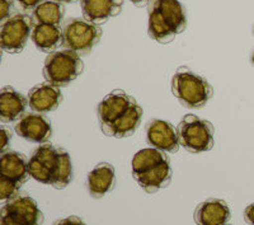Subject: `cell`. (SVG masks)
Masks as SVG:
<instances>
[{
    "instance_id": "obj_1",
    "label": "cell",
    "mask_w": 254,
    "mask_h": 225,
    "mask_svg": "<svg viewBox=\"0 0 254 225\" xmlns=\"http://www.w3.org/2000/svg\"><path fill=\"white\" fill-rule=\"evenodd\" d=\"M32 178L54 188H65L72 179V164L69 153L52 144L40 145L29 159Z\"/></svg>"
},
{
    "instance_id": "obj_2",
    "label": "cell",
    "mask_w": 254,
    "mask_h": 225,
    "mask_svg": "<svg viewBox=\"0 0 254 225\" xmlns=\"http://www.w3.org/2000/svg\"><path fill=\"white\" fill-rule=\"evenodd\" d=\"M131 167L132 177L147 194L158 192L167 187L172 181L169 156L165 151L155 148H146L137 151L132 158Z\"/></svg>"
},
{
    "instance_id": "obj_3",
    "label": "cell",
    "mask_w": 254,
    "mask_h": 225,
    "mask_svg": "<svg viewBox=\"0 0 254 225\" xmlns=\"http://www.w3.org/2000/svg\"><path fill=\"white\" fill-rule=\"evenodd\" d=\"M187 28V18L178 0H153L149 4V36L169 44Z\"/></svg>"
},
{
    "instance_id": "obj_4",
    "label": "cell",
    "mask_w": 254,
    "mask_h": 225,
    "mask_svg": "<svg viewBox=\"0 0 254 225\" xmlns=\"http://www.w3.org/2000/svg\"><path fill=\"white\" fill-rule=\"evenodd\" d=\"M172 93L183 107L198 110L212 98L214 89L203 76L193 70L179 68L172 78Z\"/></svg>"
},
{
    "instance_id": "obj_5",
    "label": "cell",
    "mask_w": 254,
    "mask_h": 225,
    "mask_svg": "<svg viewBox=\"0 0 254 225\" xmlns=\"http://www.w3.org/2000/svg\"><path fill=\"white\" fill-rule=\"evenodd\" d=\"M84 63L80 55L71 50H61L49 54L45 60L44 76L47 83L56 87H66L83 73Z\"/></svg>"
},
{
    "instance_id": "obj_6",
    "label": "cell",
    "mask_w": 254,
    "mask_h": 225,
    "mask_svg": "<svg viewBox=\"0 0 254 225\" xmlns=\"http://www.w3.org/2000/svg\"><path fill=\"white\" fill-rule=\"evenodd\" d=\"M177 131L179 144L190 153H205L214 148L215 129L210 121L187 115L178 124Z\"/></svg>"
},
{
    "instance_id": "obj_7",
    "label": "cell",
    "mask_w": 254,
    "mask_h": 225,
    "mask_svg": "<svg viewBox=\"0 0 254 225\" xmlns=\"http://www.w3.org/2000/svg\"><path fill=\"white\" fill-rule=\"evenodd\" d=\"M102 37L99 26L81 18H70L63 24V47L78 55H87Z\"/></svg>"
},
{
    "instance_id": "obj_8",
    "label": "cell",
    "mask_w": 254,
    "mask_h": 225,
    "mask_svg": "<svg viewBox=\"0 0 254 225\" xmlns=\"http://www.w3.org/2000/svg\"><path fill=\"white\" fill-rule=\"evenodd\" d=\"M33 27V18L23 13H17L3 22L0 28V46L3 51L9 54L22 51L32 36Z\"/></svg>"
},
{
    "instance_id": "obj_9",
    "label": "cell",
    "mask_w": 254,
    "mask_h": 225,
    "mask_svg": "<svg viewBox=\"0 0 254 225\" xmlns=\"http://www.w3.org/2000/svg\"><path fill=\"white\" fill-rule=\"evenodd\" d=\"M137 102L131 95L125 93L124 90H113L108 93L98 104V120L101 124L102 131L115 124L117 120L128 111V108Z\"/></svg>"
},
{
    "instance_id": "obj_10",
    "label": "cell",
    "mask_w": 254,
    "mask_h": 225,
    "mask_svg": "<svg viewBox=\"0 0 254 225\" xmlns=\"http://www.w3.org/2000/svg\"><path fill=\"white\" fill-rule=\"evenodd\" d=\"M1 214L23 225H41L44 223V214L38 209L37 202L27 194H19L6 201L1 208Z\"/></svg>"
},
{
    "instance_id": "obj_11",
    "label": "cell",
    "mask_w": 254,
    "mask_h": 225,
    "mask_svg": "<svg viewBox=\"0 0 254 225\" xmlns=\"http://www.w3.org/2000/svg\"><path fill=\"white\" fill-rule=\"evenodd\" d=\"M146 142L151 148L169 154L177 153L181 147L177 129L163 120H151L147 122Z\"/></svg>"
},
{
    "instance_id": "obj_12",
    "label": "cell",
    "mask_w": 254,
    "mask_h": 225,
    "mask_svg": "<svg viewBox=\"0 0 254 225\" xmlns=\"http://www.w3.org/2000/svg\"><path fill=\"white\" fill-rule=\"evenodd\" d=\"M14 130L20 138L37 144H45L52 136L51 122L42 113H26L18 120Z\"/></svg>"
},
{
    "instance_id": "obj_13",
    "label": "cell",
    "mask_w": 254,
    "mask_h": 225,
    "mask_svg": "<svg viewBox=\"0 0 254 225\" xmlns=\"http://www.w3.org/2000/svg\"><path fill=\"white\" fill-rule=\"evenodd\" d=\"M28 104L36 113H49L55 111L63 102L60 88L51 83H41L28 92Z\"/></svg>"
},
{
    "instance_id": "obj_14",
    "label": "cell",
    "mask_w": 254,
    "mask_h": 225,
    "mask_svg": "<svg viewBox=\"0 0 254 225\" xmlns=\"http://www.w3.org/2000/svg\"><path fill=\"white\" fill-rule=\"evenodd\" d=\"M80 5L84 19L99 26L121 13L124 0H81Z\"/></svg>"
},
{
    "instance_id": "obj_15",
    "label": "cell",
    "mask_w": 254,
    "mask_h": 225,
    "mask_svg": "<svg viewBox=\"0 0 254 225\" xmlns=\"http://www.w3.org/2000/svg\"><path fill=\"white\" fill-rule=\"evenodd\" d=\"M230 220V209L224 200L208 199L194 211L197 225H226Z\"/></svg>"
},
{
    "instance_id": "obj_16",
    "label": "cell",
    "mask_w": 254,
    "mask_h": 225,
    "mask_svg": "<svg viewBox=\"0 0 254 225\" xmlns=\"http://www.w3.org/2000/svg\"><path fill=\"white\" fill-rule=\"evenodd\" d=\"M28 98L12 87H4L0 92V120L3 122L18 121L26 115Z\"/></svg>"
},
{
    "instance_id": "obj_17",
    "label": "cell",
    "mask_w": 254,
    "mask_h": 225,
    "mask_svg": "<svg viewBox=\"0 0 254 225\" xmlns=\"http://www.w3.org/2000/svg\"><path fill=\"white\" fill-rule=\"evenodd\" d=\"M0 170L1 176L17 182L20 186L26 183L29 174V160L27 156L18 151H5L0 158Z\"/></svg>"
},
{
    "instance_id": "obj_18",
    "label": "cell",
    "mask_w": 254,
    "mask_h": 225,
    "mask_svg": "<svg viewBox=\"0 0 254 225\" xmlns=\"http://www.w3.org/2000/svg\"><path fill=\"white\" fill-rule=\"evenodd\" d=\"M116 185L115 168L110 163H99L88 174V190L90 196L101 199Z\"/></svg>"
},
{
    "instance_id": "obj_19",
    "label": "cell",
    "mask_w": 254,
    "mask_h": 225,
    "mask_svg": "<svg viewBox=\"0 0 254 225\" xmlns=\"http://www.w3.org/2000/svg\"><path fill=\"white\" fill-rule=\"evenodd\" d=\"M31 37L38 50L49 54L63 46V28L55 24L35 23Z\"/></svg>"
},
{
    "instance_id": "obj_20",
    "label": "cell",
    "mask_w": 254,
    "mask_h": 225,
    "mask_svg": "<svg viewBox=\"0 0 254 225\" xmlns=\"http://www.w3.org/2000/svg\"><path fill=\"white\" fill-rule=\"evenodd\" d=\"M142 108L136 103L133 104L131 108H128L124 116H121L115 124L111 125L108 129L103 131L107 136H112V138L122 139L128 138L135 131L137 130V127L140 126V122L142 119Z\"/></svg>"
},
{
    "instance_id": "obj_21",
    "label": "cell",
    "mask_w": 254,
    "mask_h": 225,
    "mask_svg": "<svg viewBox=\"0 0 254 225\" xmlns=\"http://www.w3.org/2000/svg\"><path fill=\"white\" fill-rule=\"evenodd\" d=\"M65 14L63 3L58 0H45L32 12V18L35 23L55 24L60 26Z\"/></svg>"
},
{
    "instance_id": "obj_22",
    "label": "cell",
    "mask_w": 254,
    "mask_h": 225,
    "mask_svg": "<svg viewBox=\"0 0 254 225\" xmlns=\"http://www.w3.org/2000/svg\"><path fill=\"white\" fill-rule=\"evenodd\" d=\"M22 186L17 182L8 179L5 177H0V200L4 202L14 199L20 194L19 190Z\"/></svg>"
},
{
    "instance_id": "obj_23",
    "label": "cell",
    "mask_w": 254,
    "mask_h": 225,
    "mask_svg": "<svg viewBox=\"0 0 254 225\" xmlns=\"http://www.w3.org/2000/svg\"><path fill=\"white\" fill-rule=\"evenodd\" d=\"M14 9V0H0V20L1 23L10 18V13Z\"/></svg>"
},
{
    "instance_id": "obj_24",
    "label": "cell",
    "mask_w": 254,
    "mask_h": 225,
    "mask_svg": "<svg viewBox=\"0 0 254 225\" xmlns=\"http://www.w3.org/2000/svg\"><path fill=\"white\" fill-rule=\"evenodd\" d=\"M10 140H12V131L6 129L5 126L0 127V150H1V153H5V149L8 148Z\"/></svg>"
},
{
    "instance_id": "obj_25",
    "label": "cell",
    "mask_w": 254,
    "mask_h": 225,
    "mask_svg": "<svg viewBox=\"0 0 254 225\" xmlns=\"http://www.w3.org/2000/svg\"><path fill=\"white\" fill-rule=\"evenodd\" d=\"M15 1L24 12H33L41 3H44L45 0H15Z\"/></svg>"
},
{
    "instance_id": "obj_26",
    "label": "cell",
    "mask_w": 254,
    "mask_h": 225,
    "mask_svg": "<svg viewBox=\"0 0 254 225\" xmlns=\"http://www.w3.org/2000/svg\"><path fill=\"white\" fill-rule=\"evenodd\" d=\"M54 225H87L80 218L78 217H67V218H64V219H59L54 223Z\"/></svg>"
},
{
    "instance_id": "obj_27",
    "label": "cell",
    "mask_w": 254,
    "mask_h": 225,
    "mask_svg": "<svg viewBox=\"0 0 254 225\" xmlns=\"http://www.w3.org/2000/svg\"><path fill=\"white\" fill-rule=\"evenodd\" d=\"M244 220H246L248 224L254 225V204L248 205L246 210H244Z\"/></svg>"
},
{
    "instance_id": "obj_28",
    "label": "cell",
    "mask_w": 254,
    "mask_h": 225,
    "mask_svg": "<svg viewBox=\"0 0 254 225\" xmlns=\"http://www.w3.org/2000/svg\"><path fill=\"white\" fill-rule=\"evenodd\" d=\"M0 225H23V224H19V223L14 222V220H12L9 217H6L5 214H1V215H0Z\"/></svg>"
},
{
    "instance_id": "obj_29",
    "label": "cell",
    "mask_w": 254,
    "mask_h": 225,
    "mask_svg": "<svg viewBox=\"0 0 254 225\" xmlns=\"http://www.w3.org/2000/svg\"><path fill=\"white\" fill-rule=\"evenodd\" d=\"M130 1L135 4L136 6H144L146 5V4H150L153 0H130Z\"/></svg>"
},
{
    "instance_id": "obj_30",
    "label": "cell",
    "mask_w": 254,
    "mask_h": 225,
    "mask_svg": "<svg viewBox=\"0 0 254 225\" xmlns=\"http://www.w3.org/2000/svg\"><path fill=\"white\" fill-rule=\"evenodd\" d=\"M58 1H61V3H71V1H75V0H58Z\"/></svg>"
},
{
    "instance_id": "obj_31",
    "label": "cell",
    "mask_w": 254,
    "mask_h": 225,
    "mask_svg": "<svg viewBox=\"0 0 254 225\" xmlns=\"http://www.w3.org/2000/svg\"><path fill=\"white\" fill-rule=\"evenodd\" d=\"M252 63L254 64V52H253V55H252Z\"/></svg>"
},
{
    "instance_id": "obj_32",
    "label": "cell",
    "mask_w": 254,
    "mask_h": 225,
    "mask_svg": "<svg viewBox=\"0 0 254 225\" xmlns=\"http://www.w3.org/2000/svg\"><path fill=\"white\" fill-rule=\"evenodd\" d=\"M226 225H228V224H226Z\"/></svg>"
}]
</instances>
